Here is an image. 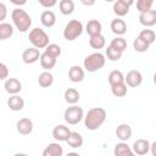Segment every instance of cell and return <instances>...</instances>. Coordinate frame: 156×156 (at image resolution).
Here are the masks:
<instances>
[{"label": "cell", "mask_w": 156, "mask_h": 156, "mask_svg": "<svg viewBox=\"0 0 156 156\" xmlns=\"http://www.w3.org/2000/svg\"><path fill=\"white\" fill-rule=\"evenodd\" d=\"M83 33V24L80 21L78 20H71L65 29H63V38L68 41H73L76 40L78 37H80Z\"/></svg>", "instance_id": "cell-5"}, {"label": "cell", "mask_w": 156, "mask_h": 156, "mask_svg": "<svg viewBox=\"0 0 156 156\" xmlns=\"http://www.w3.org/2000/svg\"><path fill=\"white\" fill-rule=\"evenodd\" d=\"M66 143L68 144V146L73 147V149H77V147H80L83 145V136L77 133V132H71Z\"/></svg>", "instance_id": "cell-24"}, {"label": "cell", "mask_w": 156, "mask_h": 156, "mask_svg": "<svg viewBox=\"0 0 156 156\" xmlns=\"http://www.w3.org/2000/svg\"><path fill=\"white\" fill-rule=\"evenodd\" d=\"M116 136H117L122 143H126L127 140H129L130 136H132V128H130V126L127 124V123L119 124V126L116 128Z\"/></svg>", "instance_id": "cell-14"}, {"label": "cell", "mask_w": 156, "mask_h": 156, "mask_svg": "<svg viewBox=\"0 0 156 156\" xmlns=\"http://www.w3.org/2000/svg\"><path fill=\"white\" fill-rule=\"evenodd\" d=\"M84 69L80 66H72L68 71V78L73 83H79L84 79Z\"/></svg>", "instance_id": "cell-18"}, {"label": "cell", "mask_w": 156, "mask_h": 156, "mask_svg": "<svg viewBox=\"0 0 156 156\" xmlns=\"http://www.w3.org/2000/svg\"><path fill=\"white\" fill-rule=\"evenodd\" d=\"M85 30L89 34V37L100 35L101 30H102V26L98 20H90V21H88V23L85 26Z\"/></svg>", "instance_id": "cell-20"}, {"label": "cell", "mask_w": 156, "mask_h": 156, "mask_svg": "<svg viewBox=\"0 0 156 156\" xmlns=\"http://www.w3.org/2000/svg\"><path fill=\"white\" fill-rule=\"evenodd\" d=\"M139 22L145 27H152L156 24V10H150L145 13L139 15Z\"/></svg>", "instance_id": "cell-15"}, {"label": "cell", "mask_w": 156, "mask_h": 156, "mask_svg": "<svg viewBox=\"0 0 156 156\" xmlns=\"http://www.w3.org/2000/svg\"><path fill=\"white\" fill-rule=\"evenodd\" d=\"M40 55L41 54L39 52L38 49H35V48H28V49H26L22 52V60H23L24 63L32 65V63L37 62L40 58Z\"/></svg>", "instance_id": "cell-9"}, {"label": "cell", "mask_w": 156, "mask_h": 156, "mask_svg": "<svg viewBox=\"0 0 156 156\" xmlns=\"http://www.w3.org/2000/svg\"><path fill=\"white\" fill-rule=\"evenodd\" d=\"M13 156H29V155H27V154H15Z\"/></svg>", "instance_id": "cell-43"}, {"label": "cell", "mask_w": 156, "mask_h": 156, "mask_svg": "<svg viewBox=\"0 0 156 156\" xmlns=\"http://www.w3.org/2000/svg\"><path fill=\"white\" fill-rule=\"evenodd\" d=\"M143 82V76L139 71L136 69H132L127 73V76L124 77V84L127 87H130V88H136L141 84Z\"/></svg>", "instance_id": "cell-7"}, {"label": "cell", "mask_w": 156, "mask_h": 156, "mask_svg": "<svg viewBox=\"0 0 156 156\" xmlns=\"http://www.w3.org/2000/svg\"><path fill=\"white\" fill-rule=\"evenodd\" d=\"M113 155L115 156H135L132 147L127 143H122V141L115 145Z\"/></svg>", "instance_id": "cell-17"}, {"label": "cell", "mask_w": 156, "mask_h": 156, "mask_svg": "<svg viewBox=\"0 0 156 156\" xmlns=\"http://www.w3.org/2000/svg\"><path fill=\"white\" fill-rule=\"evenodd\" d=\"M40 22H41V24L44 27L51 28L56 23V16H55V13L51 10H45L40 15Z\"/></svg>", "instance_id": "cell-16"}, {"label": "cell", "mask_w": 156, "mask_h": 156, "mask_svg": "<svg viewBox=\"0 0 156 156\" xmlns=\"http://www.w3.org/2000/svg\"><path fill=\"white\" fill-rule=\"evenodd\" d=\"M106 56H107V58H108L110 61H118V60L122 57V52L116 51V50H113L112 48L107 46V49H106Z\"/></svg>", "instance_id": "cell-37"}, {"label": "cell", "mask_w": 156, "mask_h": 156, "mask_svg": "<svg viewBox=\"0 0 156 156\" xmlns=\"http://www.w3.org/2000/svg\"><path fill=\"white\" fill-rule=\"evenodd\" d=\"M84 117V112H83V108L77 106V105H72L69 107H67L65 110V113H63V118L66 121V123L71 124V126H74V124H78Z\"/></svg>", "instance_id": "cell-6"}, {"label": "cell", "mask_w": 156, "mask_h": 156, "mask_svg": "<svg viewBox=\"0 0 156 156\" xmlns=\"http://www.w3.org/2000/svg\"><path fill=\"white\" fill-rule=\"evenodd\" d=\"M106 111L102 107H93L90 108L85 117H84V124L87 129L89 130H96L102 126V123L106 121Z\"/></svg>", "instance_id": "cell-1"}, {"label": "cell", "mask_w": 156, "mask_h": 156, "mask_svg": "<svg viewBox=\"0 0 156 156\" xmlns=\"http://www.w3.org/2000/svg\"><path fill=\"white\" fill-rule=\"evenodd\" d=\"M9 78V68L5 63L0 62V80H6Z\"/></svg>", "instance_id": "cell-38"}, {"label": "cell", "mask_w": 156, "mask_h": 156, "mask_svg": "<svg viewBox=\"0 0 156 156\" xmlns=\"http://www.w3.org/2000/svg\"><path fill=\"white\" fill-rule=\"evenodd\" d=\"M133 48H134V50L138 51V52H145V51L149 50L150 45L146 44L144 40H141L139 37H136V38L134 39V41H133Z\"/></svg>", "instance_id": "cell-35"}, {"label": "cell", "mask_w": 156, "mask_h": 156, "mask_svg": "<svg viewBox=\"0 0 156 156\" xmlns=\"http://www.w3.org/2000/svg\"><path fill=\"white\" fill-rule=\"evenodd\" d=\"M138 37H139L141 40H144L146 44H149V45H151V44L155 41V39H156L155 32H154L152 29H143V30L139 33Z\"/></svg>", "instance_id": "cell-32"}, {"label": "cell", "mask_w": 156, "mask_h": 156, "mask_svg": "<svg viewBox=\"0 0 156 156\" xmlns=\"http://www.w3.org/2000/svg\"><path fill=\"white\" fill-rule=\"evenodd\" d=\"M11 18H12V22H13L15 27L20 32H22V33L27 32L30 28V26H32V18H30V16L24 10H22L20 7L18 9H15L12 11Z\"/></svg>", "instance_id": "cell-2"}, {"label": "cell", "mask_w": 156, "mask_h": 156, "mask_svg": "<svg viewBox=\"0 0 156 156\" xmlns=\"http://www.w3.org/2000/svg\"><path fill=\"white\" fill-rule=\"evenodd\" d=\"M7 106L12 111H21L24 107V100L18 95H11L7 100Z\"/></svg>", "instance_id": "cell-23"}, {"label": "cell", "mask_w": 156, "mask_h": 156, "mask_svg": "<svg viewBox=\"0 0 156 156\" xmlns=\"http://www.w3.org/2000/svg\"><path fill=\"white\" fill-rule=\"evenodd\" d=\"M108 46L112 48V49L116 50V51L123 52V51L127 49V40H126L124 38H122V37H116L115 39L111 40V43H110Z\"/></svg>", "instance_id": "cell-27"}, {"label": "cell", "mask_w": 156, "mask_h": 156, "mask_svg": "<svg viewBox=\"0 0 156 156\" xmlns=\"http://www.w3.org/2000/svg\"><path fill=\"white\" fill-rule=\"evenodd\" d=\"M133 5V1H127V0H117L113 4V12L118 17H123L129 12V7Z\"/></svg>", "instance_id": "cell-8"}, {"label": "cell", "mask_w": 156, "mask_h": 156, "mask_svg": "<svg viewBox=\"0 0 156 156\" xmlns=\"http://www.w3.org/2000/svg\"><path fill=\"white\" fill-rule=\"evenodd\" d=\"M111 91L116 98H123L127 95V85L124 84V82L119 83V84L111 85Z\"/></svg>", "instance_id": "cell-33"}, {"label": "cell", "mask_w": 156, "mask_h": 156, "mask_svg": "<svg viewBox=\"0 0 156 156\" xmlns=\"http://www.w3.org/2000/svg\"><path fill=\"white\" fill-rule=\"evenodd\" d=\"M124 82V76L121 71L118 69H113L112 72H110L108 74V83L110 85H115V84H119Z\"/></svg>", "instance_id": "cell-31"}, {"label": "cell", "mask_w": 156, "mask_h": 156, "mask_svg": "<svg viewBox=\"0 0 156 156\" xmlns=\"http://www.w3.org/2000/svg\"><path fill=\"white\" fill-rule=\"evenodd\" d=\"M132 150L135 155H146L150 150V143L146 139H138L134 141Z\"/></svg>", "instance_id": "cell-12"}, {"label": "cell", "mask_w": 156, "mask_h": 156, "mask_svg": "<svg viewBox=\"0 0 156 156\" xmlns=\"http://www.w3.org/2000/svg\"><path fill=\"white\" fill-rule=\"evenodd\" d=\"M54 83V76L49 72V71H45L43 73L39 74L38 77V84L41 87V88H49L51 87Z\"/></svg>", "instance_id": "cell-25"}, {"label": "cell", "mask_w": 156, "mask_h": 156, "mask_svg": "<svg viewBox=\"0 0 156 156\" xmlns=\"http://www.w3.org/2000/svg\"><path fill=\"white\" fill-rule=\"evenodd\" d=\"M66 156H80L78 152H74V151H72V152H68Z\"/></svg>", "instance_id": "cell-41"}, {"label": "cell", "mask_w": 156, "mask_h": 156, "mask_svg": "<svg viewBox=\"0 0 156 156\" xmlns=\"http://www.w3.org/2000/svg\"><path fill=\"white\" fill-rule=\"evenodd\" d=\"M63 98H65L66 102H68V104H71V105H74V104H77L78 100L80 99V94L78 93L77 89H74V88H68V89L65 91Z\"/></svg>", "instance_id": "cell-26"}, {"label": "cell", "mask_w": 156, "mask_h": 156, "mask_svg": "<svg viewBox=\"0 0 156 156\" xmlns=\"http://www.w3.org/2000/svg\"><path fill=\"white\" fill-rule=\"evenodd\" d=\"M45 52L49 54V55H51L52 57L57 58V57L61 55V48H60V45H57V44H49V45L45 48Z\"/></svg>", "instance_id": "cell-36"}, {"label": "cell", "mask_w": 156, "mask_h": 156, "mask_svg": "<svg viewBox=\"0 0 156 156\" xmlns=\"http://www.w3.org/2000/svg\"><path fill=\"white\" fill-rule=\"evenodd\" d=\"M16 129H17V132H18L20 134H22V135H28V134H30L32 130H33V122H32L29 118H27V117L21 118V119H18L17 123H16Z\"/></svg>", "instance_id": "cell-11"}, {"label": "cell", "mask_w": 156, "mask_h": 156, "mask_svg": "<svg viewBox=\"0 0 156 156\" xmlns=\"http://www.w3.org/2000/svg\"><path fill=\"white\" fill-rule=\"evenodd\" d=\"M110 27H111L112 33H115L118 37L123 35L127 32V24H126V22L122 18H115V20H112Z\"/></svg>", "instance_id": "cell-19"}, {"label": "cell", "mask_w": 156, "mask_h": 156, "mask_svg": "<svg viewBox=\"0 0 156 156\" xmlns=\"http://www.w3.org/2000/svg\"><path fill=\"white\" fill-rule=\"evenodd\" d=\"M7 16V7L4 2H0V23L6 18Z\"/></svg>", "instance_id": "cell-39"}, {"label": "cell", "mask_w": 156, "mask_h": 156, "mask_svg": "<svg viewBox=\"0 0 156 156\" xmlns=\"http://www.w3.org/2000/svg\"><path fill=\"white\" fill-rule=\"evenodd\" d=\"M58 7H60V12L65 16H68L73 12L74 10V2L72 0H61L58 2Z\"/></svg>", "instance_id": "cell-29"}, {"label": "cell", "mask_w": 156, "mask_h": 156, "mask_svg": "<svg viewBox=\"0 0 156 156\" xmlns=\"http://www.w3.org/2000/svg\"><path fill=\"white\" fill-rule=\"evenodd\" d=\"M13 34V27L10 23L1 22L0 23V40H6L11 38Z\"/></svg>", "instance_id": "cell-28"}, {"label": "cell", "mask_w": 156, "mask_h": 156, "mask_svg": "<svg viewBox=\"0 0 156 156\" xmlns=\"http://www.w3.org/2000/svg\"><path fill=\"white\" fill-rule=\"evenodd\" d=\"M63 149L58 143H50L43 151V156H62Z\"/></svg>", "instance_id": "cell-21"}, {"label": "cell", "mask_w": 156, "mask_h": 156, "mask_svg": "<svg viewBox=\"0 0 156 156\" xmlns=\"http://www.w3.org/2000/svg\"><path fill=\"white\" fill-rule=\"evenodd\" d=\"M28 39L29 41L32 43L33 48L35 49H45L48 45H49V35L46 34V32L41 28H33L30 32H29V35H28Z\"/></svg>", "instance_id": "cell-3"}, {"label": "cell", "mask_w": 156, "mask_h": 156, "mask_svg": "<svg viewBox=\"0 0 156 156\" xmlns=\"http://www.w3.org/2000/svg\"><path fill=\"white\" fill-rule=\"evenodd\" d=\"M39 61H40L41 67H43L45 71H50V69H51V68H54V67H55V65H56V58H55V57H52L51 55L46 54L45 51L40 55Z\"/></svg>", "instance_id": "cell-22"}, {"label": "cell", "mask_w": 156, "mask_h": 156, "mask_svg": "<svg viewBox=\"0 0 156 156\" xmlns=\"http://www.w3.org/2000/svg\"><path fill=\"white\" fill-rule=\"evenodd\" d=\"M84 5H94V1H89V2H87V1H82Z\"/></svg>", "instance_id": "cell-42"}, {"label": "cell", "mask_w": 156, "mask_h": 156, "mask_svg": "<svg viewBox=\"0 0 156 156\" xmlns=\"http://www.w3.org/2000/svg\"><path fill=\"white\" fill-rule=\"evenodd\" d=\"M69 133H71L69 128L63 126V124H58L52 129V136L57 141H66Z\"/></svg>", "instance_id": "cell-13"}, {"label": "cell", "mask_w": 156, "mask_h": 156, "mask_svg": "<svg viewBox=\"0 0 156 156\" xmlns=\"http://www.w3.org/2000/svg\"><path fill=\"white\" fill-rule=\"evenodd\" d=\"M39 4L41 5V6H44V7H52V6H55L56 4H57V1L56 0H39Z\"/></svg>", "instance_id": "cell-40"}, {"label": "cell", "mask_w": 156, "mask_h": 156, "mask_svg": "<svg viewBox=\"0 0 156 156\" xmlns=\"http://www.w3.org/2000/svg\"><path fill=\"white\" fill-rule=\"evenodd\" d=\"M105 62H106V58H105V55L101 54V52H94V54H90L88 55L84 61H83V65H84V68L88 71V72H96L99 69H101L104 66H105Z\"/></svg>", "instance_id": "cell-4"}, {"label": "cell", "mask_w": 156, "mask_h": 156, "mask_svg": "<svg viewBox=\"0 0 156 156\" xmlns=\"http://www.w3.org/2000/svg\"><path fill=\"white\" fill-rule=\"evenodd\" d=\"M4 88L10 95H17L22 90V83L17 78H7L5 80Z\"/></svg>", "instance_id": "cell-10"}, {"label": "cell", "mask_w": 156, "mask_h": 156, "mask_svg": "<svg viewBox=\"0 0 156 156\" xmlns=\"http://www.w3.org/2000/svg\"><path fill=\"white\" fill-rule=\"evenodd\" d=\"M105 44H106V40H105V37L102 34L95 35V37H90V39H89V45L93 49H96V50L102 49L105 46Z\"/></svg>", "instance_id": "cell-30"}, {"label": "cell", "mask_w": 156, "mask_h": 156, "mask_svg": "<svg viewBox=\"0 0 156 156\" xmlns=\"http://www.w3.org/2000/svg\"><path fill=\"white\" fill-rule=\"evenodd\" d=\"M152 4H154L152 0H138L136 1V10L139 11V13H145V12L151 10Z\"/></svg>", "instance_id": "cell-34"}]
</instances>
